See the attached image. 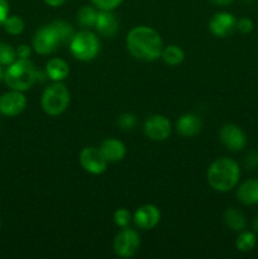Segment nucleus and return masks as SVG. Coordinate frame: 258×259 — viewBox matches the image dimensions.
<instances>
[{"instance_id": "4be33fe9", "label": "nucleus", "mask_w": 258, "mask_h": 259, "mask_svg": "<svg viewBox=\"0 0 258 259\" xmlns=\"http://www.w3.org/2000/svg\"><path fill=\"white\" fill-rule=\"evenodd\" d=\"M96 18H98V12L89 5L81 8L77 13V23L82 28L95 27Z\"/></svg>"}, {"instance_id": "a211bd4d", "label": "nucleus", "mask_w": 258, "mask_h": 259, "mask_svg": "<svg viewBox=\"0 0 258 259\" xmlns=\"http://www.w3.org/2000/svg\"><path fill=\"white\" fill-rule=\"evenodd\" d=\"M46 72H47L48 77L53 81H62L70 73V68L68 65L61 58H52L48 61L46 65Z\"/></svg>"}, {"instance_id": "9d476101", "label": "nucleus", "mask_w": 258, "mask_h": 259, "mask_svg": "<svg viewBox=\"0 0 258 259\" xmlns=\"http://www.w3.org/2000/svg\"><path fill=\"white\" fill-rule=\"evenodd\" d=\"M32 45L33 50L39 55H50L53 51H56V48L60 45V40L51 25H46L35 33Z\"/></svg>"}, {"instance_id": "2eb2a0df", "label": "nucleus", "mask_w": 258, "mask_h": 259, "mask_svg": "<svg viewBox=\"0 0 258 259\" xmlns=\"http://www.w3.org/2000/svg\"><path fill=\"white\" fill-rule=\"evenodd\" d=\"M100 152L108 162H119L124 158L126 153L125 146L120 141L114 138L105 139L100 146Z\"/></svg>"}, {"instance_id": "7c9ffc66", "label": "nucleus", "mask_w": 258, "mask_h": 259, "mask_svg": "<svg viewBox=\"0 0 258 259\" xmlns=\"http://www.w3.org/2000/svg\"><path fill=\"white\" fill-rule=\"evenodd\" d=\"M8 17H9V3L8 0H0V25L4 24Z\"/></svg>"}, {"instance_id": "72a5a7b5", "label": "nucleus", "mask_w": 258, "mask_h": 259, "mask_svg": "<svg viewBox=\"0 0 258 259\" xmlns=\"http://www.w3.org/2000/svg\"><path fill=\"white\" fill-rule=\"evenodd\" d=\"M65 2L66 0H45L46 4H48L50 7H53V8L60 7V5H62Z\"/></svg>"}, {"instance_id": "f03ea898", "label": "nucleus", "mask_w": 258, "mask_h": 259, "mask_svg": "<svg viewBox=\"0 0 258 259\" xmlns=\"http://www.w3.org/2000/svg\"><path fill=\"white\" fill-rule=\"evenodd\" d=\"M239 166L230 158L217 159L207 169V182L215 191L219 192H228L234 189L239 181Z\"/></svg>"}, {"instance_id": "b1692460", "label": "nucleus", "mask_w": 258, "mask_h": 259, "mask_svg": "<svg viewBox=\"0 0 258 259\" xmlns=\"http://www.w3.org/2000/svg\"><path fill=\"white\" fill-rule=\"evenodd\" d=\"M3 25L5 32L12 35H18L24 30V20L18 15H9Z\"/></svg>"}, {"instance_id": "5701e85b", "label": "nucleus", "mask_w": 258, "mask_h": 259, "mask_svg": "<svg viewBox=\"0 0 258 259\" xmlns=\"http://www.w3.org/2000/svg\"><path fill=\"white\" fill-rule=\"evenodd\" d=\"M255 242L257 240H255L254 233L243 232L242 230V233L238 235L235 245H237L238 250H240V252H250L254 248Z\"/></svg>"}, {"instance_id": "20e7f679", "label": "nucleus", "mask_w": 258, "mask_h": 259, "mask_svg": "<svg viewBox=\"0 0 258 259\" xmlns=\"http://www.w3.org/2000/svg\"><path fill=\"white\" fill-rule=\"evenodd\" d=\"M70 104V91L61 81H56L53 85L48 86L40 99L43 111L51 116L62 114Z\"/></svg>"}, {"instance_id": "423d86ee", "label": "nucleus", "mask_w": 258, "mask_h": 259, "mask_svg": "<svg viewBox=\"0 0 258 259\" xmlns=\"http://www.w3.org/2000/svg\"><path fill=\"white\" fill-rule=\"evenodd\" d=\"M141 247V238L138 233L129 228H123V230L116 234L114 239V252L118 257L131 258L138 252Z\"/></svg>"}, {"instance_id": "f3484780", "label": "nucleus", "mask_w": 258, "mask_h": 259, "mask_svg": "<svg viewBox=\"0 0 258 259\" xmlns=\"http://www.w3.org/2000/svg\"><path fill=\"white\" fill-rule=\"evenodd\" d=\"M237 197L242 204H258V179H250L243 182L237 191Z\"/></svg>"}, {"instance_id": "c9c22d12", "label": "nucleus", "mask_w": 258, "mask_h": 259, "mask_svg": "<svg viewBox=\"0 0 258 259\" xmlns=\"http://www.w3.org/2000/svg\"><path fill=\"white\" fill-rule=\"evenodd\" d=\"M4 80V71H3V66L0 65V81Z\"/></svg>"}, {"instance_id": "4c0bfd02", "label": "nucleus", "mask_w": 258, "mask_h": 259, "mask_svg": "<svg viewBox=\"0 0 258 259\" xmlns=\"http://www.w3.org/2000/svg\"><path fill=\"white\" fill-rule=\"evenodd\" d=\"M0 225H2V223H0Z\"/></svg>"}, {"instance_id": "1a4fd4ad", "label": "nucleus", "mask_w": 258, "mask_h": 259, "mask_svg": "<svg viewBox=\"0 0 258 259\" xmlns=\"http://www.w3.org/2000/svg\"><path fill=\"white\" fill-rule=\"evenodd\" d=\"M27 106V99L22 91L12 90L0 96V114L4 116H17Z\"/></svg>"}, {"instance_id": "7ed1b4c3", "label": "nucleus", "mask_w": 258, "mask_h": 259, "mask_svg": "<svg viewBox=\"0 0 258 259\" xmlns=\"http://www.w3.org/2000/svg\"><path fill=\"white\" fill-rule=\"evenodd\" d=\"M4 81L12 90H29L37 82V70L29 60H15L4 72Z\"/></svg>"}, {"instance_id": "a878e982", "label": "nucleus", "mask_w": 258, "mask_h": 259, "mask_svg": "<svg viewBox=\"0 0 258 259\" xmlns=\"http://www.w3.org/2000/svg\"><path fill=\"white\" fill-rule=\"evenodd\" d=\"M114 222L118 227L126 228L132 222V215L129 210L126 209H118L114 214Z\"/></svg>"}, {"instance_id": "412c9836", "label": "nucleus", "mask_w": 258, "mask_h": 259, "mask_svg": "<svg viewBox=\"0 0 258 259\" xmlns=\"http://www.w3.org/2000/svg\"><path fill=\"white\" fill-rule=\"evenodd\" d=\"M162 60L169 66H177L184 61L185 58V53L179 46H167L166 48L162 50V55H161Z\"/></svg>"}, {"instance_id": "bb28decb", "label": "nucleus", "mask_w": 258, "mask_h": 259, "mask_svg": "<svg viewBox=\"0 0 258 259\" xmlns=\"http://www.w3.org/2000/svg\"><path fill=\"white\" fill-rule=\"evenodd\" d=\"M99 10H114L123 3V0H91Z\"/></svg>"}, {"instance_id": "473e14b6", "label": "nucleus", "mask_w": 258, "mask_h": 259, "mask_svg": "<svg viewBox=\"0 0 258 259\" xmlns=\"http://www.w3.org/2000/svg\"><path fill=\"white\" fill-rule=\"evenodd\" d=\"M209 2H211L215 5H220V7H227V5L232 4L234 0H209Z\"/></svg>"}, {"instance_id": "9b49d317", "label": "nucleus", "mask_w": 258, "mask_h": 259, "mask_svg": "<svg viewBox=\"0 0 258 259\" xmlns=\"http://www.w3.org/2000/svg\"><path fill=\"white\" fill-rule=\"evenodd\" d=\"M220 141L229 151H242L247 144L245 133L235 124H225L220 131Z\"/></svg>"}, {"instance_id": "dca6fc26", "label": "nucleus", "mask_w": 258, "mask_h": 259, "mask_svg": "<svg viewBox=\"0 0 258 259\" xmlns=\"http://www.w3.org/2000/svg\"><path fill=\"white\" fill-rule=\"evenodd\" d=\"M202 128V120L195 114H185L180 116L176 123V129L182 137H194L200 133Z\"/></svg>"}, {"instance_id": "6e6552de", "label": "nucleus", "mask_w": 258, "mask_h": 259, "mask_svg": "<svg viewBox=\"0 0 258 259\" xmlns=\"http://www.w3.org/2000/svg\"><path fill=\"white\" fill-rule=\"evenodd\" d=\"M80 163L82 168L91 175L103 174L108 166V161L104 158L100 149L95 147H85L81 151Z\"/></svg>"}, {"instance_id": "e433bc0d", "label": "nucleus", "mask_w": 258, "mask_h": 259, "mask_svg": "<svg viewBox=\"0 0 258 259\" xmlns=\"http://www.w3.org/2000/svg\"><path fill=\"white\" fill-rule=\"evenodd\" d=\"M243 2H253V0H243Z\"/></svg>"}, {"instance_id": "4468645a", "label": "nucleus", "mask_w": 258, "mask_h": 259, "mask_svg": "<svg viewBox=\"0 0 258 259\" xmlns=\"http://www.w3.org/2000/svg\"><path fill=\"white\" fill-rule=\"evenodd\" d=\"M95 28L103 37L113 38L119 29V20L113 10H100L96 18Z\"/></svg>"}, {"instance_id": "f704fd0d", "label": "nucleus", "mask_w": 258, "mask_h": 259, "mask_svg": "<svg viewBox=\"0 0 258 259\" xmlns=\"http://www.w3.org/2000/svg\"><path fill=\"white\" fill-rule=\"evenodd\" d=\"M253 229H254L255 233H258V217L253 220Z\"/></svg>"}, {"instance_id": "cd10ccee", "label": "nucleus", "mask_w": 258, "mask_h": 259, "mask_svg": "<svg viewBox=\"0 0 258 259\" xmlns=\"http://www.w3.org/2000/svg\"><path fill=\"white\" fill-rule=\"evenodd\" d=\"M119 125L121 126V129H132L134 125H136V116L133 115V114H123V115H120V118H119L118 120Z\"/></svg>"}, {"instance_id": "f257e3e1", "label": "nucleus", "mask_w": 258, "mask_h": 259, "mask_svg": "<svg viewBox=\"0 0 258 259\" xmlns=\"http://www.w3.org/2000/svg\"><path fill=\"white\" fill-rule=\"evenodd\" d=\"M126 48L129 53L137 60L146 61H156L161 57L162 50V39L158 33L149 27H136L128 33L126 35Z\"/></svg>"}, {"instance_id": "ddd939ff", "label": "nucleus", "mask_w": 258, "mask_h": 259, "mask_svg": "<svg viewBox=\"0 0 258 259\" xmlns=\"http://www.w3.org/2000/svg\"><path fill=\"white\" fill-rule=\"evenodd\" d=\"M133 220L137 227L141 228V229H153L154 227H157L159 220H161V212H159L157 206L152 204H147L137 210L133 217Z\"/></svg>"}, {"instance_id": "0eeeda50", "label": "nucleus", "mask_w": 258, "mask_h": 259, "mask_svg": "<svg viewBox=\"0 0 258 259\" xmlns=\"http://www.w3.org/2000/svg\"><path fill=\"white\" fill-rule=\"evenodd\" d=\"M143 132L152 141H166L171 134V123L163 115L148 116L143 124Z\"/></svg>"}, {"instance_id": "aec40b11", "label": "nucleus", "mask_w": 258, "mask_h": 259, "mask_svg": "<svg viewBox=\"0 0 258 259\" xmlns=\"http://www.w3.org/2000/svg\"><path fill=\"white\" fill-rule=\"evenodd\" d=\"M50 25L53 29V32L56 33V35H57L58 40H60V45L61 43L71 42L72 37L75 35L72 25L70 23L65 22V20H55Z\"/></svg>"}, {"instance_id": "393cba45", "label": "nucleus", "mask_w": 258, "mask_h": 259, "mask_svg": "<svg viewBox=\"0 0 258 259\" xmlns=\"http://www.w3.org/2000/svg\"><path fill=\"white\" fill-rule=\"evenodd\" d=\"M17 60V51L10 45L0 42V65L9 66Z\"/></svg>"}, {"instance_id": "c85d7f7f", "label": "nucleus", "mask_w": 258, "mask_h": 259, "mask_svg": "<svg viewBox=\"0 0 258 259\" xmlns=\"http://www.w3.org/2000/svg\"><path fill=\"white\" fill-rule=\"evenodd\" d=\"M244 166L247 167L249 171H253V169L258 168V152L250 151L249 153L245 156Z\"/></svg>"}, {"instance_id": "f8f14e48", "label": "nucleus", "mask_w": 258, "mask_h": 259, "mask_svg": "<svg viewBox=\"0 0 258 259\" xmlns=\"http://www.w3.org/2000/svg\"><path fill=\"white\" fill-rule=\"evenodd\" d=\"M209 28L211 33L217 37L227 38L232 34L237 28V19L233 14L227 12L217 13L214 17L210 19Z\"/></svg>"}, {"instance_id": "39448f33", "label": "nucleus", "mask_w": 258, "mask_h": 259, "mask_svg": "<svg viewBox=\"0 0 258 259\" xmlns=\"http://www.w3.org/2000/svg\"><path fill=\"white\" fill-rule=\"evenodd\" d=\"M70 50L73 57L80 61H91L100 52V42L94 33L81 30L76 33L70 42Z\"/></svg>"}, {"instance_id": "6ab92c4d", "label": "nucleus", "mask_w": 258, "mask_h": 259, "mask_svg": "<svg viewBox=\"0 0 258 259\" xmlns=\"http://www.w3.org/2000/svg\"><path fill=\"white\" fill-rule=\"evenodd\" d=\"M224 223L228 228H230L234 232H242L247 225L243 212L240 210L234 209V207H229L224 212Z\"/></svg>"}, {"instance_id": "2f4dec72", "label": "nucleus", "mask_w": 258, "mask_h": 259, "mask_svg": "<svg viewBox=\"0 0 258 259\" xmlns=\"http://www.w3.org/2000/svg\"><path fill=\"white\" fill-rule=\"evenodd\" d=\"M15 51H17V57L22 58V60H28L30 56V53H32L30 47L27 45H20Z\"/></svg>"}, {"instance_id": "c756f323", "label": "nucleus", "mask_w": 258, "mask_h": 259, "mask_svg": "<svg viewBox=\"0 0 258 259\" xmlns=\"http://www.w3.org/2000/svg\"><path fill=\"white\" fill-rule=\"evenodd\" d=\"M237 28L242 33H250L253 30V22L249 18H242L239 22H237Z\"/></svg>"}]
</instances>
